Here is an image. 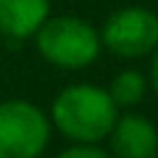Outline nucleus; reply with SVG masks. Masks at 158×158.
Listing matches in <instances>:
<instances>
[{"mask_svg": "<svg viewBox=\"0 0 158 158\" xmlns=\"http://www.w3.org/2000/svg\"><path fill=\"white\" fill-rule=\"evenodd\" d=\"M111 158H158V129L142 113H118L108 135Z\"/></svg>", "mask_w": 158, "mask_h": 158, "instance_id": "5", "label": "nucleus"}, {"mask_svg": "<svg viewBox=\"0 0 158 158\" xmlns=\"http://www.w3.org/2000/svg\"><path fill=\"white\" fill-rule=\"evenodd\" d=\"M34 48L50 66L79 71L98 61L100 32L82 16H48L34 32Z\"/></svg>", "mask_w": 158, "mask_h": 158, "instance_id": "2", "label": "nucleus"}, {"mask_svg": "<svg viewBox=\"0 0 158 158\" xmlns=\"http://www.w3.org/2000/svg\"><path fill=\"white\" fill-rule=\"evenodd\" d=\"M148 85H150V90L156 92V98H158V48L150 56V79H148Z\"/></svg>", "mask_w": 158, "mask_h": 158, "instance_id": "9", "label": "nucleus"}, {"mask_svg": "<svg viewBox=\"0 0 158 158\" xmlns=\"http://www.w3.org/2000/svg\"><path fill=\"white\" fill-rule=\"evenodd\" d=\"M50 118L29 100H0V158H40L50 142Z\"/></svg>", "mask_w": 158, "mask_h": 158, "instance_id": "4", "label": "nucleus"}, {"mask_svg": "<svg viewBox=\"0 0 158 158\" xmlns=\"http://www.w3.org/2000/svg\"><path fill=\"white\" fill-rule=\"evenodd\" d=\"M56 158H111V153L103 145H82V142H71L66 150H61Z\"/></svg>", "mask_w": 158, "mask_h": 158, "instance_id": "8", "label": "nucleus"}, {"mask_svg": "<svg viewBox=\"0 0 158 158\" xmlns=\"http://www.w3.org/2000/svg\"><path fill=\"white\" fill-rule=\"evenodd\" d=\"M48 16H50V0H0V37H34V32Z\"/></svg>", "mask_w": 158, "mask_h": 158, "instance_id": "6", "label": "nucleus"}, {"mask_svg": "<svg viewBox=\"0 0 158 158\" xmlns=\"http://www.w3.org/2000/svg\"><path fill=\"white\" fill-rule=\"evenodd\" d=\"M148 77L137 69H124V71H118L116 77L111 79V85L106 87L111 100L116 103L118 111H129V108L140 106L148 95Z\"/></svg>", "mask_w": 158, "mask_h": 158, "instance_id": "7", "label": "nucleus"}, {"mask_svg": "<svg viewBox=\"0 0 158 158\" xmlns=\"http://www.w3.org/2000/svg\"><path fill=\"white\" fill-rule=\"evenodd\" d=\"M100 45L121 61L150 58L158 48V13L145 6L116 8L103 21Z\"/></svg>", "mask_w": 158, "mask_h": 158, "instance_id": "3", "label": "nucleus"}, {"mask_svg": "<svg viewBox=\"0 0 158 158\" xmlns=\"http://www.w3.org/2000/svg\"><path fill=\"white\" fill-rule=\"evenodd\" d=\"M118 108L111 100L106 87L98 85H69L50 103V127L58 129L71 142L82 145H100L108 140L113 124L118 118Z\"/></svg>", "mask_w": 158, "mask_h": 158, "instance_id": "1", "label": "nucleus"}]
</instances>
